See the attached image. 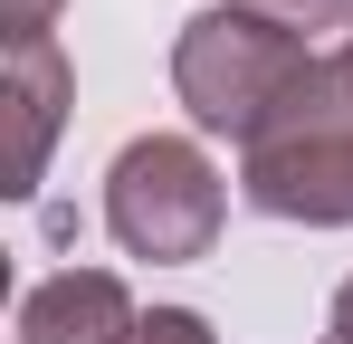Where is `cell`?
Segmentation results:
<instances>
[{
  "instance_id": "2",
  "label": "cell",
  "mask_w": 353,
  "mask_h": 344,
  "mask_svg": "<svg viewBox=\"0 0 353 344\" xmlns=\"http://www.w3.org/2000/svg\"><path fill=\"white\" fill-rule=\"evenodd\" d=\"M305 67H315L305 39L248 19L230 0L201 10V19H181V39H172V86H181V106H191V124H201V134H230L239 153L268 134V115L296 96Z\"/></svg>"
},
{
  "instance_id": "11",
  "label": "cell",
  "mask_w": 353,
  "mask_h": 344,
  "mask_svg": "<svg viewBox=\"0 0 353 344\" xmlns=\"http://www.w3.org/2000/svg\"><path fill=\"white\" fill-rule=\"evenodd\" d=\"M334 344H344V335H334Z\"/></svg>"
},
{
  "instance_id": "9",
  "label": "cell",
  "mask_w": 353,
  "mask_h": 344,
  "mask_svg": "<svg viewBox=\"0 0 353 344\" xmlns=\"http://www.w3.org/2000/svg\"><path fill=\"white\" fill-rule=\"evenodd\" d=\"M334 335H344V344H353V278H344V287H334Z\"/></svg>"
},
{
  "instance_id": "8",
  "label": "cell",
  "mask_w": 353,
  "mask_h": 344,
  "mask_svg": "<svg viewBox=\"0 0 353 344\" xmlns=\"http://www.w3.org/2000/svg\"><path fill=\"white\" fill-rule=\"evenodd\" d=\"M48 19H58V0H0V29L10 39H48Z\"/></svg>"
},
{
  "instance_id": "3",
  "label": "cell",
  "mask_w": 353,
  "mask_h": 344,
  "mask_svg": "<svg viewBox=\"0 0 353 344\" xmlns=\"http://www.w3.org/2000/svg\"><path fill=\"white\" fill-rule=\"evenodd\" d=\"M220 163L191 144V134H134L105 172V229H115L134 258L153 268H181V258H210L220 239Z\"/></svg>"
},
{
  "instance_id": "10",
  "label": "cell",
  "mask_w": 353,
  "mask_h": 344,
  "mask_svg": "<svg viewBox=\"0 0 353 344\" xmlns=\"http://www.w3.org/2000/svg\"><path fill=\"white\" fill-rule=\"evenodd\" d=\"M334 77H344V86H353V39H344V57H334Z\"/></svg>"
},
{
  "instance_id": "5",
  "label": "cell",
  "mask_w": 353,
  "mask_h": 344,
  "mask_svg": "<svg viewBox=\"0 0 353 344\" xmlns=\"http://www.w3.org/2000/svg\"><path fill=\"white\" fill-rule=\"evenodd\" d=\"M143 325L115 268H58L19 296V344H124Z\"/></svg>"
},
{
  "instance_id": "6",
  "label": "cell",
  "mask_w": 353,
  "mask_h": 344,
  "mask_svg": "<svg viewBox=\"0 0 353 344\" xmlns=\"http://www.w3.org/2000/svg\"><path fill=\"white\" fill-rule=\"evenodd\" d=\"M248 19H268V29H287V39H315V29H353V0H230Z\"/></svg>"
},
{
  "instance_id": "7",
  "label": "cell",
  "mask_w": 353,
  "mask_h": 344,
  "mask_svg": "<svg viewBox=\"0 0 353 344\" xmlns=\"http://www.w3.org/2000/svg\"><path fill=\"white\" fill-rule=\"evenodd\" d=\"M124 344H220V335H210V316H191V306H153Z\"/></svg>"
},
{
  "instance_id": "4",
  "label": "cell",
  "mask_w": 353,
  "mask_h": 344,
  "mask_svg": "<svg viewBox=\"0 0 353 344\" xmlns=\"http://www.w3.org/2000/svg\"><path fill=\"white\" fill-rule=\"evenodd\" d=\"M67 96H77V77H67L58 39H10V57H0V106H10V191H39L48 144H58V124H67Z\"/></svg>"
},
{
  "instance_id": "1",
  "label": "cell",
  "mask_w": 353,
  "mask_h": 344,
  "mask_svg": "<svg viewBox=\"0 0 353 344\" xmlns=\"http://www.w3.org/2000/svg\"><path fill=\"white\" fill-rule=\"evenodd\" d=\"M239 191L268 220H305V229L353 220V86L334 77V57H315L296 96L268 115V134L239 163Z\"/></svg>"
}]
</instances>
